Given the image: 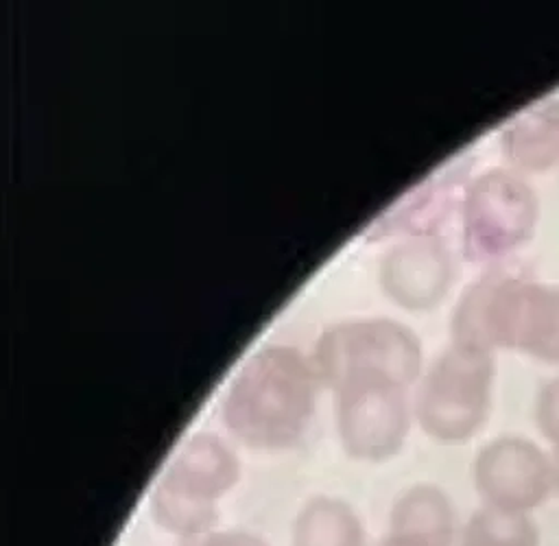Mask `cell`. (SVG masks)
<instances>
[{"label": "cell", "mask_w": 559, "mask_h": 546, "mask_svg": "<svg viewBox=\"0 0 559 546\" xmlns=\"http://www.w3.org/2000/svg\"><path fill=\"white\" fill-rule=\"evenodd\" d=\"M452 339L489 354L504 347L559 365V286L491 271L461 295Z\"/></svg>", "instance_id": "6da1fadb"}, {"label": "cell", "mask_w": 559, "mask_h": 546, "mask_svg": "<svg viewBox=\"0 0 559 546\" xmlns=\"http://www.w3.org/2000/svg\"><path fill=\"white\" fill-rule=\"evenodd\" d=\"M314 408V371L288 345L253 354L223 400V424L258 450L290 448L304 435Z\"/></svg>", "instance_id": "7a4b0ae2"}, {"label": "cell", "mask_w": 559, "mask_h": 546, "mask_svg": "<svg viewBox=\"0 0 559 546\" xmlns=\"http://www.w3.org/2000/svg\"><path fill=\"white\" fill-rule=\"evenodd\" d=\"M240 478V461L218 437H190L162 472L148 502L153 522L181 539L216 531L218 502Z\"/></svg>", "instance_id": "3957f363"}, {"label": "cell", "mask_w": 559, "mask_h": 546, "mask_svg": "<svg viewBox=\"0 0 559 546\" xmlns=\"http://www.w3.org/2000/svg\"><path fill=\"white\" fill-rule=\"evenodd\" d=\"M314 363L336 391L369 378L406 387L421 369V345L415 332L393 319H352L323 332Z\"/></svg>", "instance_id": "277c9868"}, {"label": "cell", "mask_w": 559, "mask_h": 546, "mask_svg": "<svg viewBox=\"0 0 559 546\" xmlns=\"http://www.w3.org/2000/svg\"><path fill=\"white\" fill-rule=\"evenodd\" d=\"M493 356L452 343L428 369L415 402L426 435L443 443H461L485 424L491 406Z\"/></svg>", "instance_id": "5b68a950"}, {"label": "cell", "mask_w": 559, "mask_h": 546, "mask_svg": "<svg viewBox=\"0 0 559 546\" xmlns=\"http://www.w3.org/2000/svg\"><path fill=\"white\" fill-rule=\"evenodd\" d=\"M463 251L472 262H491L518 251L535 234L539 201L515 170L489 168L463 190Z\"/></svg>", "instance_id": "8992f818"}, {"label": "cell", "mask_w": 559, "mask_h": 546, "mask_svg": "<svg viewBox=\"0 0 559 546\" xmlns=\"http://www.w3.org/2000/svg\"><path fill=\"white\" fill-rule=\"evenodd\" d=\"M472 478L487 509L524 513L555 491L552 456L524 437H498L480 448Z\"/></svg>", "instance_id": "52a82bcc"}, {"label": "cell", "mask_w": 559, "mask_h": 546, "mask_svg": "<svg viewBox=\"0 0 559 546\" xmlns=\"http://www.w3.org/2000/svg\"><path fill=\"white\" fill-rule=\"evenodd\" d=\"M338 435L358 461H384L400 452L408 435V402L402 384L358 380L338 391Z\"/></svg>", "instance_id": "ba28073f"}, {"label": "cell", "mask_w": 559, "mask_h": 546, "mask_svg": "<svg viewBox=\"0 0 559 546\" xmlns=\"http://www.w3.org/2000/svg\"><path fill=\"white\" fill-rule=\"evenodd\" d=\"M452 260L441 240L421 236L389 251L380 269V282L389 297L408 310L432 308L448 290Z\"/></svg>", "instance_id": "9c48e42d"}, {"label": "cell", "mask_w": 559, "mask_h": 546, "mask_svg": "<svg viewBox=\"0 0 559 546\" xmlns=\"http://www.w3.org/2000/svg\"><path fill=\"white\" fill-rule=\"evenodd\" d=\"M389 535L413 546H454L456 511L450 496L430 483L408 487L391 507Z\"/></svg>", "instance_id": "30bf717a"}, {"label": "cell", "mask_w": 559, "mask_h": 546, "mask_svg": "<svg viewBox=\"0 0 559 546\" xmlns=\"http://www.w3.org/2000/svg\"><path fill=\"white\" fill-rule=\"evenodd\" d=\"M502 155L518 173H546L559 164V98L520 114L502 131Z\"/></svg>", "instance_id": "8fae6325"}, {"label": "cell", "mask_w": 559, "mask_h": 546, "mask_svg": "<svg viewBox=\"0 0 559 546\" xmlns=\"http://www.w3.org/2000/svg\"><path fill=\"white\" fill-rule=\"evenodd\" d=\"M290 546H365V529L345 500L314 496L293 520Z\"/></svg>", "instance_id": "7c38bea8"}, {"label": "cell", "mask_w": 559, "mask_h": 546, "mask_svg": "<svg viewBox=\"0 0 559 546\" xmlns=\"http://www.w3.org/2000/svg\"><path fill=\"white\" fill-rule=\"evenodd\" d=\"M459 546H539V529L524 513L483 507L465 522Z\"/></svg>", "instance_id": "4fadbf2b"}, {"label": "cell", "mask_w": 559, "mask_h": 546, "mask_svg": "<svg viewBox=\"0 0 559 546\" xmlns=\"http://www.w3.org/2000/svg\"><path fill=\"white\" fill-rule=\"evenodd\" d=\"M535 424L544 439L559 448V376L539 389L535 402Z\"/></svg>", "instance_id": "5bb4252c"}, {"label": "cell", "mask_w": 559, "mask_h": 546, "mask_svg": "<svg viewBox=\"0 0 559 546\" xmlns=\"http://www.w3.org/2000/svg\"><path fill=\"white\" fill-rule=\"evenodd\" d=\"M179 546H271L266 539L247 531H210L199 537L181 539Z\"/></svg>", "instance_id": "9a60e30c"}, {"label": "cell", "mask_w": 559, "mask_h": 546, "mask_svg": "<svg viewBox=\"0 0 559 546\" xmlns=\"http://www.w3.org/2000/svg\"><path fill=\"white\" fill-rule=\"evenodd\" d=\"M373 546H413V544H408V542H404V539H400V537H395V535H384L382 539H378Z\"/></svg>", "instance_id": "2e32d148"}, {"label": "cell", "mask_w": 559, "mask_h": 546, "mask_svg": "<svg viewBox=\"0 0 559 546\" xmlns=\"http://www.w3.org/2000/svg\"><path fill=\"white\" fill-rule=\"evenodd\" d=\"M552 470H555V491L559 494V448L552 452Z\"/></svg>", "instance_id": "e0dca14e"}]
</instances>
